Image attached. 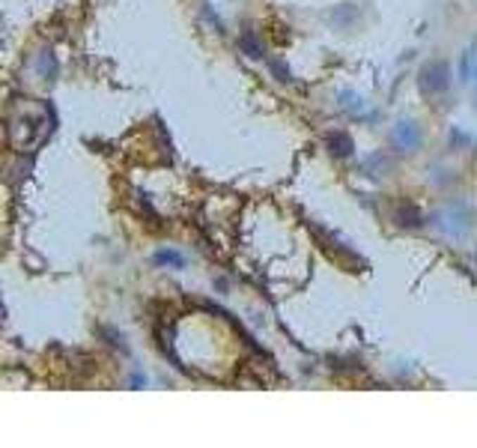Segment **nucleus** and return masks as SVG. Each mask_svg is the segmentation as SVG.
Returning <instances> with one entry per match:
<instances>
[{"instance_id": "1", "label": "nucleus", "mask_w": 477, "mask_h": 448, "mask_svg": "<svg viewBox=\"0 0 477 448\" xmlns=\"http://www.w3.org/2000/svg\"><path fill=\"white\" fill-rule=\"evenodd\" d=\"M418 87L426 99L445 96L450 90V66L445 63V60H430L418 75Z\"/></svg>"}, {"instance_id": "3", "label": "nucleus", "mask_w": 477, "mask_h": 448, "mask_svg": "<svg viewBox=\"0 0 477 448\" xmlns=\"http://www.w3.org/2000/svg\"><path fill=\"white\" fill-rule=\"evenodd\" d=\"M153 263L158 269H182L185 257H182V251H177V248H161V251L153 254Z\"/></svg>"}, {"instance_id": "4", "label": "nucleus", "mask_w": 477, "mask_h": 448, "mask_svg": "<svg viewBox=\"0 0 477 448\" xmlns=\"http://www.w3.org/2000/svg\"><path fill=\"white\" fill-rule=\"evenodd\" d=\"M329 149H331V156H337V158H349L352 156V149H355V144H352V138H349L346 132H334V135H329Z\"/></svg>"}, {"instance_id": "7", "label": "nucleus", "mask_w": 477, "mask_h": 448, "mask_svg": "<svg viewBox=\"0 0 477 448\" xmlns=\"http://www.w3.org/2000/svg\"><path fill=\"white\" fill-rule=\"evenodd\" d=\"M474 78H477V69H474Z\"/></svg>"}, {"instance_id": "2", "label": "nucleus", "mask_w": 477, "mask_h": 448, "mask_svg": "<svg viewBox=\"0 0 477 448\" xmlns=\"http://www.w3.org/2000/svg\"><path fill=\"white\" fill-rule=\"evenodd\" d=\"M418 144H421L418 123H412V120L397 123L394 132H391V147L400 149V153H412V149H418Z\"/></svg>"}, {"instance_id": "6", "label": "nucleus", "mask_w": 477, "mask_h": 448, "mask_svg": "<svg viewBox=\"0 0 477 448\" xmlns=\"http://www.w3.org/2000/svg\"><path fill=\"white\" fill-rule=\"evenodd\" d=\"M474 45L469 48V51H462V60H459V81L462 84H466V81H471L474 78V75H471V63H474Z\"/></svg>"}, {"instance_id": "5", "label": "nucleus", "mask_w": 477, "mask_h": 448, "mask_svg": "<svg viewBox=\"0 0 477 448\" xmlns=\"http://www.w3.org/2000/svg\"><path fill=\"white\" fill-rule=\"evenodd\" d=\"M238 48L248 54V57H262V45L257 42V33L254 30H245L238 36Z\"/></svg>"}]
</instances>
